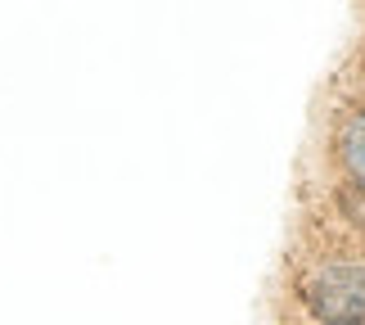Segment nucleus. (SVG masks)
Returning <instances> with one entry per match:
<instances>
[{"label": "nucleus", "instance_id": "f03ea898", "mask_svg": "<svg viewBox=\"0 0 365 325\" xmlns=\"http://www.w3.org/2000/svg\"><path fill=\"white\" fill-rule=\"evenodd\" d=\"M343 163L352 167L356 181H365V113L343 126Z\"/></svg>", "mask_w": 365, "mask_h": 325}, {"label": "nucleus", "instance_id": "f257e3e1", "mask_svg": "<svg viewBox=\"0 0 365 325\" xmlns=\"http://www.w3.org/2000/svg\"><path fill=\"white\" fill-rule=\"evenodd\" d=\"M307 312L325 325H361L365 321V266L334 262L302 280Z\"/></svg>", "mask_w": 365, "mask_h": 325}]
</instances>
